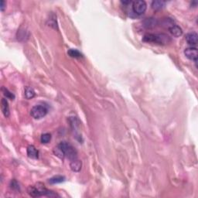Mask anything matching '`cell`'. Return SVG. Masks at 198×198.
<instances>
[{
    "instance_id": "cell-1",
    "label": "cell",
    "mask_w": 198,
    "mask_h": 198,
    "mask_svg": "<svg viewBox=\"0 0 198 198\" xmlns=\"http://www.w3.org/2000/svg\"><path fill=\"white\" fill-rule=\"evenodd\" d=\"M53 152L57 156L63 159L64 157L69 159L70 160L77 159V152L75 148L67 142H61L58 144L57 146L53 149Z\"/></svg>"
},
{
    "instance_id": "cell-2",
    "label": "cell",
    "mask_w": 198,
    "mask_h": 198,
    "mask_svg": "<svg viewBox=\"0 0 198 198\" xmlns=\"http://www.w3.org/2000/svg\"><path fill=\"white\" fill-rule=\"evenodd\" d=\"M27 191H28V194L33 197H40L42 196H47L50 197H58L57 194H55L53 191L47 189L44 185L40 183H38L35 186H29Z\"/></svg>"
},
{
    "instance_id": "cell-3",
    "label": "cell",
    "mask_w": 198,
    "mask_h": 198,
    "mask_svg": "<svg viewBox=\"0 0 198 198\" xmlns=\"http://www.w3.org/2000/svg\"><path fill=\"white\" fill-rule=\"evenodd\" d=\"M143 41L146 43H153L160 45H166L171 43L172 40L170 36L165 33L146 34L144 36Z\"/></svg>"
},
{
    "instance_id": "cell-4",
    "label": "cell",
    "mask_w": 198,
    "mask_h": 198,
    "mask_svg": "<svg viewBox=\"0 0 198 198\" xmlns=\"http://www.w3.org/2000/svg\"><path fill=\"white\" fill-rule=\"evenodd\" d=\"M48 113V108L45 105H37L30 110V115L35 119H40L47 116Z\"/></svg>"
},
{
    "instance_id": "cell-5",
    "label": "cell",
    "mask_w": 198,
    "mask_h": 198,
    "mask_svg": "<svg viewBox=\"0 0 198 198\" xmlns=\"http://www.w3.org/2000/svg\"><path fill=\"white\" fill-rule=\"evenodd\" d=\"M146 2L143 0H139L133 2L132 10L137 15H142L146 10Z\"/></svg>"
},
{
    "instance_id": "cell-6",
    "label": "cell",
    "mask_w": 198,
    "mask_h": 198,
    "mask_svg": "<svg viewBox=\"0 0 198 198\" xmlns=\"http://www.w3.org/2000/svg\"><path fill=\"white\" fill-rule=\"evenodd\" d=\"M184 54L188 59L191 60V61H194V62H197V50L196 47H187L184 50Z\"/></svg>"
},
{
    "instance_id": "cell-7",
    "label": "cell",
    "mask_w": 198,
    "mask_h": 198,
    "mask_svg": "<svg viewBox=\"0 0 198 198\" xmlns=\"http://www.w3.org/2000/svg\"><path fill=\"white\" fill-rule=\"evenodd\" d=\"M158 25V20L154 18H146L142 22V26L146 29H152Z\"/></svg>"
},
{
    "instance_id": "cell-8",
    "label": "cell",
    "mask_w": 198,
    "mask_h": 198,
    "mask_svg": "<svg viewBox=\"0 0 198 198\" xmlns=\"http://www.w3.org/2000/svg\"><path fill=\"white\" fill-rule=\"evenodd\" d=\"M186 40L187 43L190 45H196L198 41V36L197 34L194 32L189 33L186 35Z\"/></svg>"
},
{
    "instance_id": "cell-9",
    "label": "cell",
    "mask_w": 198,
    "mask_h": 198,
    "mask_svg": "<svg viewBox=\"0 0 198 198\" xmlns=\"http://www.w3.org/2000/svg\"><path fill=\"white\" fill-rule=\"evenodd\" d=\"M1 108H2V111L3 115L6 118H8L9 116V104H8L7 100L6 98H2V99L1 101Z\"/></svg>"
},
{
    "instance_id": "cell-10",
    "label": "cell",
    "mask_w": 198,
    "mask_h": 198,
    "mask_svg": "<svg viewBox=\"0 0 198 198\" xmlns=\"http://www.w3.org/2000/svg\"><path fill=\"white\" fill-rule=\"evenodd\" d=\"M27 155L31 159H38L39 152L34 146H29L27 147Z\"/></svg>"
},
{
    "instance_id": "cell-11",
    "label": "cell",
    "mask_w": 198,
    "mask_h": 198,
    "mask_svg": "<svg viewBox=\"0 0 198 198\" xmlns=\"http://www.w3.org/2000/svg\"><path fill=\"white\" fill-rule=\"evenodd\" d=\"M70 166H71V169L72 171L79 172L81 170V169H82V161H80L77 159L71 160Z\"/></svg>"
},
{
    "instance_id": "cell-12",
    "label": "cell",
    "mask_w": 198,
    "mask_h": 198,
    "mask_svg": "<svg viewBox=\"0 0 198 198\" xmlns=\"http://www.w3.org/2000/svg\"><path fill=\"white\" fill-rule=\"evenodd\" d=\"M169 30H170V33L175 37H179L183 34V30H182L181 27L177 25H173V27H171L169 29Z\"/></svg>"
},
{
    "instance_id": "cell-13",
    "label": "cell",
    "mask_w": 198,
    "mask_h": 198,
    "mask_svg": "<svg viewBox=\"0 0 198 198\" xmlns=\"http://www.w3.org/2000/svg\"><path fill=\"white\" fill-rule=\"evenodd\" d=\"M166 5L165 1H162V0H156V1L152 2V8L155 10H160V9H163Z\"/></svg>"
},
{
    "instance_id": "cell-14",
    "label": "cell",
    "mask_w": 198,
    "mask_h": 198,
    "mask_svg": "<svg viewBox=\"0 0 198 198\" xmlns=\"http://www.w3.org/2000/svg\"><path fill=\"white\" fill-rule=\"evenodd\" d=\"M24 95H25V97L27 99H31L35 96L36 93L35 91H34L33 88H32L31 87H26Z\"/></svg>"
},
{
    "instance_id": "cell-15",
    "label": "cell",
    "mask_w": 198,
    "mask_h": 198,
    "mask_svg": "<svg viewBox=\"0 0 198 198\" xmlns=\"http://www.w3.org/2000/svg\"><path fill=\"white\" fill-rule=\"evenodd\" d=\"M65 181V177L63 176H56L50 178L49 180V182L52 184H55V183H60L61 182H64Z\"/></svg>"
},
{
    "instance_id": "cell-16",
    "label": "cell",
    "mask_w": 198,
    "mask_h": 198,
    "mask_svg": "<svg viewBox=\"0 0 198 198\" xmlns=\"http://www.w3.org/2000/svg\"><path fill=\"white\" fill-rule=\"evenodd\" d=\"M68 54L71 57L74 58H81L82 57V53L81 52H79L77 50L75 49H71L69 50V51L67 52Z\"/></svg>"
},
{
    "instance_id": "cell-17",
    "label": "cell",
    "mask_w": 198,
    "mask_h": 198,
    "mask_svg": "<svg viewBox=\"0 0 198 198\" xmlns=\"http://www.w3.org/2000/svg\"><path fill=\"white\" fill-rule=\"evenodd\" d=\"M173 25H175L174 22H173V20L171 18H165L163 20V26H165V27H166L168 29H170V27H173Z\"/></svg>"
},
{
    "instance_id": "cell-18",
    "label": "cell",
    "mask_w": 198,
    "mask_h": 198,
    "mask_svg": "<svg viewBox=\"0 0 198 198\" xmlns=\"http://www.w3.org/2000/svg\"><path fill=\"white\" fill-rule=\"evenodd\" d=\"M2 91L3 92V95L6 97V98L11 99V100H13V99L15 98V96H14L13 94H12V92H9V91L8 90L7 88H6V87H3L2 88Z\"/></svg>"
},
{
    "instance_id": "cell-19",
    "label": "cell",
    "mask_w": 198,
    "mask_h": 198,
    "mask_svg": "<svg viewBox=\"0 0 198 198\" xmlns=\"http://www.w3.org/2000/svg\"><path fill=\"white\" fill-rule=\"evenodd\" d=\"M51 139V135L49 133H45L41 136L40 140H41L42 143H48Z\"/></svg>"
},
{
    "instance_id": "cell-20",
    "label": "cell",
    "mask_w": 198,
    "mask_h": 198,
    "mask_svg": "<svg viewBox=\"0 0 198 198\" xmlns=\"http://www.w3.org/2000/svg\"><path fill=\"white\" fill-rule=\"evenodd\" d=\"M11 187H12V189H15V188H17V189H19V186H18L17 182L16 181H12V183H11Z\"/></svg>"
},
{
    "instance_id": "cell-21",
    "label": "cell",
    "mask_w": 198,
    "mask_h": 198,
    "mask_svg": "<svg viewBox=\"0 0 198 198\" xmlns=\"http://www.w3.org/2000/svg\"><path fill=\"white\" fill-rule=\"evenodd\" d=\"M6 2L4 0H2L1 1V5H0V9H1V11H4L5 8H6Z\"/></svg>"
},
{
    "instance_id": "cell-22",
    "label": "cell",
    "mask_w": 198,
    "mask_h": 198,
    "mask_svg": "<svg viewBox=\"0 0 198 198\" xmlns=\"http://www.w3.org/2000/svg\"><path fill=\"white\" fill-rule=\"evenodd\" d=\"M132 2L131 1H121V3L124 5H127V4H130V3Z\"/></svg>"
},
{
    "instance_id": "cell-23",
    "label": "cell",
    "mask_w": 198,
    "mask_h": 198,
    "mask_svg": "<svg viewBox=\"0 0 198 198\" xmlns=\"http://www.w3.org/2000/svg\"><path fill=\"white\" fill-rule=\"evenodd\" d=\"M191 6H194V7H196V6H197V2H191Z\"/></svg>"
}]
</instances>
